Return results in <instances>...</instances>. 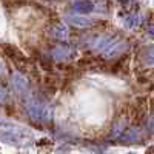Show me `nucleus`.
<instances>
[{
	"label": "nucleus",
	"instance_id": "obj_1",
	"mask_svg": "<svg viewBox=\"0 0 154 154\" xmlns=\"http://www.w3.org/2000/svg\"><path fill=\"white\" fill-rule=\"evenodd\" d=\"M28 111L31 114V117L37 119V120H42V122H48L51 119V112L48 106H43L40 103H29Z\"/></svg>",
	"mask_w": 154,
	"mask_h": 154
},
{
	"label": "nucleus",
	"instance_id": "obj_2",
	"mask_svg": "<svg viewBox=\"0 0 154 154\" xmlns=\"http://www.w3.org/2000/svg\"><path fill=\"white\" fill-rule=\"evenodd\" d=\"M96 3L91 0H82V2H77L74 5V11L79 12V14H85V12H93L96 11Z\"/></svg>",
	"mask_w": 154,
	"mask_h": 154
},
{
	"label": "nucleus",
	"instance_id": "obj_3",
	"mask_svg": "<svg viewBox=\"0 0 154 154\" xmlns=\"http://www.w3.org/2000/svg\"><path fill=\"white\" fill-rule=\"evenodd\" d=\"M139 139H140V133H139V130H136V128H131V130L125 131V133H123V136L120 137L122 142H126V143L137 142Z\"/></svg>",
	"mask_w": 154,
	"mask_h": 154
},
{
	"label": "nucleus",
	"instance_id": "obj_4",
	"mask_svg": "<svg viewBox=\"0 0 154 154\" xmlns=\"http://www.w3.org/2000/svg\"><path fill=\"white\" fill-rule=\"evenodd\" d=\"M54 57L59 59V60H63V59H68L71 56V49L69 48H65V46H59L54 49Z\"/></svg>",
	"mask_w": 154,
	"mask_h": 154
},
{
	"label": "nucleus",
	"instance_id": "obj_5",
	"mask_svg": "<svg viewBox=\"0 0 154 154\" xmlns=\"http://www.w3.org/2000/svg\"><path fill=\"white\" fill-rule=\"evenodd\" d=\"M148 128H149L151 131H154V116H152V117L149 119V122H148Z\"/></svg>",
	"mask_w": 154,
	"mask_h": 154
},
{
	"label": "nucleus",
	"instance_id": "obj_6",
	"mask_svg": "<svg viewBox=\"0 0 154 154\" xmlns=\"http://www.w3.org/2000/svg\"><path fill=\"white\" fill-rule=\"evenodd\" d=\"M5 74V65H3V62L0 60V75H3Z\"/></svg>",
	"mask_w": 154,
	"mask_h": 154
},
{
	"label": "nucleus",
	"instance_id": "obj_7",
	"mask_svg": "<svg viewBox=\"0 0 154 154\" xmlns=\"http://www.w3.org/2000/svg\"><path fill=\"white\" fill-rule=\"evenodd\" d=\"M149 34H151V35H152V37H154V25H152V26H151V28H149Z\"/></svg>",
	"mask_w": 154,
	"mask_h": 154
},
{
	"label": "nucleus",
	"instance_id": "obj_8",
	"mask_svg": "<svg viewBox=\"0 0 154 154\" xmlns=\"http://www.w3.org/2000/svg\"><path fill=\"white\" fill-rule=\"evenodd\" d=\"M151 152H154V148H152V149H151Z\"/></svg>",
	"mask_w": 154,
	"mask_h": 154
}]
</instances>
